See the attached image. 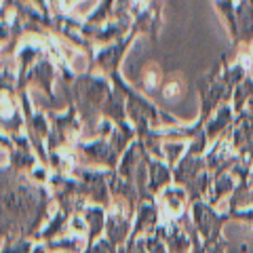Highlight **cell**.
I'll list each match as a JSON object with an SVG mask.
<instances>
[{"mask_svg": "<svg viewBox=\"0 0 253 253\" xmlns=\"http://www.w3.org/2000/svg\"><path fill=\"white\" fill-rule=\"evenodd\" d=\"M177 93H179V86H177L175 83H173V84H169L167 89H165V97H167V99H173Z\"/></svg>", "mask_w": 253, "mask_h": 253, "instance_id": "6da1fadb", "label": "cell"}]
</instances>
